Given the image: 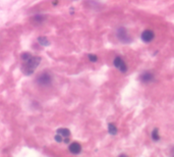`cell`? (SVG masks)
Returning a JSON list of instances; mask_svg holds the SVG:
<instances>
[{
    "mask_svg": "<svg viewBox=\"0 0 174 157\" xmlns=\"http://www.w3.org/2000/svg\"><path fill=\"white\" fill-rule=\"evenodd\" d=\"M40 62H41V57H39V56H31L29 59L24 60V63L22 65L24 74L27 76L32 75L36 70L37 66Z\"/></svg>",
    "mask_w": 174,
    "mask_h": 157,
    "instance_id": "6da1fadb",
    "label": "cell"
},
{
    "mask_svg": "<svg viewBox=\"0 0 174 157\" xmlns=\"http://www.w3.org/2000/svg\"><path fill=\"white\" fill-rule=\"evenodd\" d=\"M113 63H114V66H115V68H119L122 73H125L126 70H127L126 64L124 63V61L122 60V58H121V57H115Z\"/></svg>",
    "mask_w": 174,
    "mask_h": 157,
    "instance_id": "7a4b0ae2",
    "label": "cell"
},
{
    "mask_svg": "<svg viewBox=\"0 0 174 157\" xmlns=\"http://www.w3.org/2000/svg\"><path fill=\"white\" fill-rule=\"evenodd\" d=\"M154 37H155L154 32L151 31V30H146V31H144L142 33V40L144 42H146V43H149V42L152 41Z\"/></svg>",
    "mask_w": 174,
    "mask_h": 157,
    "instance_id": "3957f363",
    "label": "cell"
},
{
    "mask_svg": "<svg viewBox=\"0 0 174 157\" xmlns=\"http://www.w3.org/2000/svg\"><path fill=\"white\" fill-rule=\"evenodd\" d=\"M38 83L43 86H47L51 83V77L48 74H42L40 77L38 78Z\"/></svg>",
    "mask_w": 174,
    "mask_h": 157,
    "instance_id": "277c9868",
    "label": "cell"
},
{
    "mask_svg": "<svg viewBox=\"0 0 174 157\" xmlns=\"http://www.w3.org/2000/svg\"><path fill=\"white\" fill-rule=\"evenodd\" d=\"M140 80L142 81L143 83H146V84H148V83L152 82V81L154 80V75H153L152 73L146 72V73H144V74H142V75H140Z\"/></svg>",
    "mask_w": 174,
    "mask_h": 157,
    "instance_id": "5b68a950",
    "label": "cell"
},
{
    "mask_svg": "<svg viewBox=\"0 0 174 157\" xmlns=\"http://www.w3.org/2000/svg\"><path fill=\"white\" fill-rule=\"evenodd\" d=\"M69 151L73 154H78L82 151V146H80V143L73 142L69 145Z\"/></svg>",
    "mask_w": 174,
    "mask_h": 157,
    "instance_id": "8992f818",
    "label": "cell"
},
{
    "mask_svg": "<svg viewBox=\"0 0 174 157\" xmlns=\"http://www.w3.org/2000/svg\"><path fill=\"white\" fill-rule=\"evenodd\" d=\"M117 36H118V38L120 39L121 41H129V38L127 37V33H126V30L123 29V28H121V29H119L118 31H117Z\"/></svg>",
    "mask_w": 174,
    "mask_h": 157,
    "instance_id": "52a82bcc",
    "label": "cell"
},
{
    "mask_svg": "<svg viewBox=\"0 0 174 157\" xmlns=\"http://www.w3.org/2000/svg\"><path fill=\"white\" fill-rule=\"evenodd\" d=\"M57 134H59L60 136H62L63 138H68L70 135L69 133V130H67V129H59V130L57 131Z\"/></svg>",
    "mask_w": 174,
    "mask_h": 157,
    "instance_id": "ba28073f",
    "label": "cell"
},
{
    "mask_svg": "<svg viewBox=\"0 0 174 157\" xmlns=\"http://www.w3.org/2000/svg\"><path fill=\"white\" fill-rule=\"evenodd\" d=\"M38 41H39V43L41 44V45H43V46H48V45H50V42L48 41V39H47L46 37H39Z\"/></svg>",
    "mask_w": 174,
    "mask_h": 157,
    "instance_id": "9c48e42d",
    "label": "cell"
},
{
    "mask_svg": "<svg viewBox=\"0 0 174 157\" xmlns=\"http://www.w3.org/2000/svg\"><path fill=\"white\" fill-rule=\"evenodd\" d=\"M108 132L111 135H116L117 134V129H116V127L114 126L113 123H109L108 125Z\"/></svg>",
    "mask_w": 174,
    "mask_h": 157,
    "instance_id": "30bf717a",
    "label": "cell"
},
{
    "mask_svg": "<svg viewBox=\"0 0 174 157\" xmlns=\"http://www.w3.org/2000/svg\"><path fill=\"white\" fill-rule=\"evenodd\" d=\"M152 138H153V140H154V141H158L160 139L159 131H158V129H155V130L152 132Z\"/></svg>",
    "mask_w": 174,
    "mask_h": 157,
    "instance_id": "8fae6325",
    "label": "cell"
},
{
    "mask_svg": "<svg viewBox=\"0 0 174 157\" xmlns=\"http://www.w3.org/2000/svg\"><path fill=\"white\" fill-rule=\"evenodd\" d=\"M31 54L30 53H24V54H22V60H27V59H29L30 57H31Z\"/></svg>",
    "mask_w": 174,
    "mask_h": 157,
    "instance_id": "7c38bea8",
    "label": "cell"
},
{
    "mask_svg": "<svg viewBox=\"0 0 174 157\" xmlns=\"http://www.w3.org/2000/svg\"><path fill=\"white\" fill-rule=\"evenodd\" d=\"M55 140L57 141V142H62V141L64 140V138H63L62 136L59 135V134H57V135L55 136Z\"/></svg>",
    "mask_w": 174,
    "mask_h": 157,
    "instance_id": "4fadbf2b",
    "label": "cell"
},
{
    "mask_svg": "<svg viewBox=\"0 0 174 157\" xmlns=\"http://www.w3.org/2000/svg\"><path fill=\"white\" fill-rule=\"evenodd\" d=\"M89 58H90V60H91V61H97V59H98L97 55H94V54H90Z\"/></svg>",
    "mask_w": 174,
    "mask_h": 157,
    "instance_id": "5bb4252c",
    "label": "cell"
}]
</instances>
